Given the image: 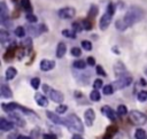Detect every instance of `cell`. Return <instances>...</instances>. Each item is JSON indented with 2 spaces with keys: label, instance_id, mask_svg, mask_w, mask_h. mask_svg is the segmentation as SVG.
I'll use <instances>...</instances> for the list:
<instances>
[{
  "label": "cell",
  "instance_id": "1",
  "mask_svg": "<svg viewBox=\"0 0 147 139\" xmlns=\"http://www.w3.org/2000/svg\"><path fill=\"white\" fill-rule=\"evenodd\" d=\"M145 16V10L141 7L138 6H132L129 8V10L126 11L125 16H124V22L126 23L127 26H131L138 22H140Z\"/></svg>",
  "mask_w": 147,
  "mask_h": 139
},
{
  "label": "cell",
  "instance_id": "2",
  "mask_svg": "<svg viewBox=\"0 0 147 139\" xmlns=\"http://www.w3.org/2000/svg\"><path fill=\"white\" fill-rule=\"evenodd\" d=\"M65 126L71 132H84V126L80 121V118L76 114H70L65 117Z\"/></svg>",
  "mask_w": 147,
  "mask_h": 139
},
{
  "label": "cell",
  "instance_id": "3",
  "mask_svg": "<svg viewBox=\"0 0 147 139\" xmlns=\"http://www.w3.org/2000/svg\"><path fill=\"white\" fill-rule=\"evenodd\" d=\"M1 107H2V109H3L6 113H13V111H15V110H20V111H22V113H24V114H31V115H33V114H34L32 110H30V109H28V108L23 107L22 105L16 103V102L1 103Z\"/></svg>",
  "mask_w": 147,
  "mask_h": 139
},
{
  "label": "cell",
  "instance_id": "4",
  "mask_svg": "<svg viewBox=\"0 0 147 139\" xmlns=\"http://www.w3.org/2000/svg\"><path fill=\"white\" fill-rule=\"evenodd\" d=\"M42 90H44L45 93L48 94L49 99H52V101H54V102H56V103H61V102L64 100V95H63V93H61V92L57 91V90H53V88H51V87H49L48 85H46V84L42 85Z\"/></svg>",
  "mask_w": 147,
  "mask_h": 139
},
{
  "label": "cell",
  "instance_id": "5",
  "mask_svg": "<svg viewBox=\"0 0 147 139\" xmlns=\"http://www.w3.org/2000/svg\"><path fill=\"white\" fill-rule=\"evenodd\" d=\"M129 118L136 125H144L147 123V115L139 110H131L129 113Z\"/></svg>",
  "mask_w": 147,
  "mask_h": 139
},
{
  "label": "cell",
  "instance_id": "6",
  "mask_svg": "<svg viewBox=\"0 0 147 139\" xmlns=\"http://www.w3.org/2000/svg\"><path fill=\"white\" fill-rule=\"evenodd\" d=\"M131 83H132V77H131L130 75H125V76L118 77V78L113 83V86L115 87V90H122V88L127 87Z\"/></svg>",
  "mask_w": 147,
  "mask_h": 139
},
{
  "label": "cell",
  "instance_id": "7",
  "mask_svg": "<svg viewBox=\"0 0 147 139\" xmlns=\"http://www.w3.org/2000/svg\"><path fill=\"white\" fill-rule=\"evenodd\" d=\"M48 29L45 24H39V25H30L28 26V33L29 34H32L33 37H37L39 36L40 33L42 32H47Z\"/></svg>",
  "mask_w": 147,
  "mask_h": 139
},
{
  "label": "cell",
  "instance_id": "8",
  "mask_svg": "<svg viewBox=\"0 0 147 139\" xmlns=\"http://www.w3.org/2000/svg\"><path fill=\"white\" fill-rule=\"evenodd\" d=\"M75 14H76V10H75V8H72V7H64V8L60 9V10L57 11L59 17L62 18V20H69V18L74 17Z\"/></svg>",
  "mask_w": 147,
  "mask_h": 139
},
{
  "label": "cell",
  "instance_id": "9",
  "mask_svg": "<svg viewBox=\"0 0 147 139\" xmlns=\"http://www.w3.org/2000/svg\"><path fill=\"white\" fill-rule=\"evenodd\" d=\"M111 18H113V15L111 14H109V13H105L102 16H101V18H100V22H99V28H100V30H106L109 25H110V22H111Z\"/></svg>",
  "mask_w": 147,
  "mask_h": 139
},
{
  "label": "cell",
  "instance_id": "10",
  "mask_svg": "<svg viewBox=\"0 0 147 139\" xmlns=\"http://www.w3.org/2000/svg\"><path fill=\"white\" fill-rule=\"evenodd\" d=\"M114 71H115V75L118 77H122V76H125L127 75V70H126V67L124 65L123 62L121 61H117L115 64H114Z\"/></svg>",
  "mask_w": 147,
  "mask_h": 139
},
{
  "label": "cell",
  "instance_id": "11",
  "mask_svg": "<svg viewBox=\"0 0 147 139\" xmlns=\"http://www.w3.org/2000/svg\"><path fill=\"white\" fill-rule=\"evenodd\" d=\"M84 119H85V123L87 126H92L93 125V122L95 119V113L92 108H88L85 110L84 113Z\"/></svg>",
  "mask_w": 147,
  "mask_h": 139
},
{
  "label": "cell",
  "instance_id": "12",
  "mask_svg": "<svg viewBox=\"0 0 147 139\" xmlns=\"http://www.w3.org/2000/svg\"><path fill=\"white\" fill-rule=\"evenodd\" d=\"M15 53H17V45H16V43L14 41V43L7 48V51H6L5 55H3V60H5V61L11 60V59L15 56Z\"/></svg>",
  "mask_w": 147,
  "mask_h": 139
},
{
  "label": "cell",
  "instance_id": "13",
  "mask_svg": "<svg viewBox=\"0 0 147 139\" xmlns=\"http://www.w3.org/2000/svg\"><path fill=\"white\" fill-rule=\"evenodd\" d=\"M9 114V121H11L14 124H16V125H18V126H24L25 125V121L18 115V114H16V113H8Z\"/></svg>",
  "mask_w": 147,
  "mask_h": 139
},
{
  "label": "cell",
  "instance_id": "14",
  "mask_svg": "<svg viewBox=\"0 0 147 139\" xmlns=\"http://www.w3.org/2000/svg\"><path fill=\"white\" fill-rule=\"evenodd\" d=\"M14 123L9 119H6L5 117L0 118V130L1 131H10L14 129Z\"/></svg>",
  "mask_w": 147,
  "mask_h": 139
},
{
  "label": "cell",
  "instance_id": "15",
  "mask_svg": "<svg viewBox=\"0 0 147 139\" xmlns=\"http://www.w3.org/2000/svg\"><path fill=\"white\" fill-rule=\"evenodd\" d=\"M101 113L106 115V117H108L110 121H116V117H117V114L108 106H103L101 108Z\"/></svg>",
  "mask_w": 147,
  "mask_h": 139
},
{
  "label": "cell",
  "instance_id": "16",
  "mask_svg": "<svg viewBox=\"0 0 147 139\" xmlns=\"http://www.w3.org/2000/svg\"><path fill=\"white\" fill-rule=\"evenodd\" d=\"M46 116L53 122V123H55V124H63V125H65V119H62L61 117H59L55 113H53V111H49V110H47L46 111Z\"/></svg>",
  "mask_w": 147,
  "mask_h": 139
},
{
  "label": "cell",
  "instance_id": "17",
  "mask_svg": "<svg viewBox=\"0 0 147 139\" xmlns=\"http://www.w3.org/2000/svg\"><path fill=\"white\" fill-rule=\"evenodd\" d=\"M55 67V62L52 60H41L40 62V69L42 71H49Z\"/></svg>",
  "mask_w": 147,
  "mask_h": 139
},
{
  "label": "cell",
  "instance_id": "18",
  "mask_svg": "<svg viewBox=\"0 0 147 139\" xmlns=\"http://www.w3.org/2000/svg\"><path fill=\"white\" fill-rule=\"evenodd\" d=\"M34 100H36V102H37L39 106H41V107H47V106H48V100H47V98H46L44 94L39 93V92H37V93L34 94Z\"/></svg>",
  "mask_w": 147,
  "mask_h": 139
},
{
  "label": "cell",
  "instance_id": "19",
  "mask_svg": "<svg viewBox=\"0 0 147 139\" xmlns=\"http://www.w3.org/2000/svg\"><path fill=\"white\" fill-rule=\"evenodd\" d=\"M8 10H7V6L5 1H1L0 3V22H3L6 20H8Z\"/></svg>",
  "mask_w": 147,
  "mask_h": 139
},
{
  "label": "cell",
  "instance_id": "20",
  "mask_svg": "<svg viewBox=\"0 0 147 139\" xmlns=\"http://www.w3.org/2000/svg\"><path fill=\"white\" fill-rule=\"evenodd\" d=\"M0 94H1V96H2V98H6V99H9V98H11V96H13V92H11V90H10V88H9V86H8V85H6V84H1Z\"/></svg>",
  "mask_w": 147,
  "mask_h": 139
},
{
  "label": "cell",
  "instance_id": "21",
  "mask_svg": "<svg viewBox=\"0 0 147 139\" xmlns=\"http://www.w3.org/2000/svg\"><path fill=\"white\" fill-rule=\"evenodd\" d=\"M65 52H67V46H65V44H64V43H59V45H57V47H56V56H57L59 59H61V57L64 56Z\"/></svg>",
  "mask_w": 147,
  "mask_h": 139
},
{
  "label": "cell",
  "instance_id": "22",
  "mask_svg": "<svg viewBox=\"0 0 147 139\" xmlns=\"http://www.w3.org/2000/svg\"><path fill=\"white\" fill-rule=\"evenodd\" d=\"M22 47L28 52V54H29V52L32 49V39H31V37H28L26 39H24V41L22 43Z\"/></svg>",
  "mask_w": 147,
  "mask_h": 139
},
{
  "label": "cell",
  "instance_id": "23",
  "mask_svg": "<svg viewBox=\"0 0 147 139\" xmlns=\"http://www.w3.org/2000/svg\"><path fill=\"white\" fill-rule=\"evenodd\" d=\"M16 74H17V71H16V69L14 68V67H9L7 70H6V79L7 80H10V79H13L15 76H16Z\"/></svg>",
  "mask_w": 147,
  "mask_h": 139
},
{
  "label": "cell",
  "instance_id": "24",
  "mask_svg": "<svg viewBox=\"0 0 147 139\" xmlns=\"http://www.w3.org/2000/svg\"><path fill=\"white\" fill-rule=\"evenodd\" d=\"M21 7L28 11V13H31L32 11V5H31V1L30 0H21Z\"/></svg>",
  "mask_w": 147,
  "mask_h": 139
},
{
  "label": "cell",
  "instance_id": "25",
  "mask_svg": "<svg viewBox=\"0 0 147 139\" xmlns=\"http://www.w3.org/2000/svg\"><path fill=\"white\" fill-rule=\"evenodd\" d=\"M115 26H116V29L117 30H119V31H124V30H126L129 26L126 25V23L124 22V20H117L116 22H115Z\"/></svg>",
  "mask_w": 147,
  "mask_h": 139
},
{
  "label": "cell",
  "instance_id": "26",
  "mask_svg": "<svg viewBox=\"0 0 147 139\" xmlns=\"http://www.w3.org/2000/svg\"><path fill=\"white\" fill-rule=\"evenodd\" d=\"M7 40H9V33L6 31V30H1L0 31V43L5 46Z\"/></svg>",
  "mask_w": 147,
  "mask_h": 139
},
{
  "label": "cell",
  "instance_id": "27",
  "mask_svg": "<svg viewBox=\"0 0 147 139\" xmlns=\"http://www.w3.org/2000/svg\"><path fill=\"white\" fill-rule=\"evenodd\" d=\"M87 65V62H85V61H83V60H76V61H74V68H76V69H85V67Z\"/></svg>",
  "mask_w": 147,
  "mask_h": 139
},
{
  "label": "cell",
  "instance_id": "28",
  "mask_svg": "<svg viewBox=\"0 0 147 139\" xmlns=\"http://www.w3.org/2000/svg\"><path fill=\"white\" fill-rule=\"evenodd\" d=\"M114 91H115V87L113 86V84L105 85V86H103V90H102L103 94H106V95H110V94H113Z\"/></svg>",
  "mask_w": 147,
  "mask_h": 139
},
{
  "label": "cell",
  "instance_id": "29",
  "mask_svg": "<svg viewBox=\"0 0 147 139\" xmlns=\"http://www.w3.org/2000/svg\"><path fill=\"white\" fill-rule=\"evenodd\" d=\"M98 7L95 6V5H92L91 6V8H90V10H88V13H87V16H88V18H93V17H95L96 15H98Z\"/></svg>",
  "mask_w": 147,
  "mask_h": 139
},
{
  "label": "cell",
  "instance_id": "30",
  "mask_svg": "<svg viewBox=\"0 0 147 139\" xmlns=\"http://www.w3.org/2000/svg\"><path fill=\"white\" fill-rule=\"evenodd\" d=\"M82 25H83V29L84 30H86V31H90V30H92V22L90 21V18H85V20H83L82 21Z\"/></svg>",
  "mask_w": 147,
  "mask_h": 139
},
{
  "label": "cell",
  "instance_id": "31",
  "mask_svg": "<svg viewBox=\"0 0 147 139\" xmlns=\"http://www.w3.org/2000/svg\"><path fill=\"white\" fill-rule=\"evenodd\" d=\"M62 34L64 37H67V38H70V39H75L76 38V32L74 30H68V29L62 30Z\"/></svg>",
  "mask_w": 147,
  "mask_h": 139
},
{
  "label": "cell",
  "instance_id": "32",
  "mask_svg": "<svg viewBox=\"0 0 147 139\" xmlns=\"http://www.w3.org/2000/svg\"><path fill=\"white\" fill-rule=\"evenodd\" d=\"M100 98H101V95H100V92L98 91V90H93L91 93H90V99L92 100V101H99L100 100Z\"/></svg>",
  "mask_w": 147,
  "mask_h": 139
},
{
  "label": "cell",
  "instance_id": "33",
  "mask_svg": "<svg viewBox=\"0 0 147 139\" xmlns=\"http://www.w3.org/2000/svg\"><path fill=\"white\" fill-rule=\"evenodd\" d=\"M134 138L136 139H146V132L142 129H137L134 132Z\"/></svg>",
  "mask_w": 147,
  "mask_h": 139
},
{
  "label": "cell",
  "instance_id": "34",
  "mask_svg": "<svg viewBox=\"0 0 147 139\" xmlns=\"http://www.w3.org/2000/svg\"><path fill=\"white\" fill-rule=\"evenodd\" d=\"M126 114H127V108H126V106L119 105V106L117 107V115L124 116V115H126Z\"/></svg>",
  "mask_w": 147,
  "mask_h": 139
},
{
  "label": "cell",
  "instance_id": "35",
  "mask_svg": "<svg viewBox=\"0 0 147 139\" xmlns=\"http://www.w3.org/2000/svg\"><path fill=\"white\" fill-rule=\"evenodd\" d=\"M116 132H117V126H116V125H110V126H108V128H107L106 134H108V136L113 137Z\"/></svg>",
  "mask_w": 147,
  "mask_h": 139
},
{
  "label": "cell",
  "instance_id": "36",
  "mask_svg": "<svg viewBox=\"0 0 147 139\" xmlns=\"http://www.w3.org/2000/svg\"><path fill=\"white\" fill-rule=\"evenodd\" d=\"M15 36H16V37H20V38L24 37V36H25V30H24V28L17 26V28L15 29Z\"/></svg>",
  "mask_w": 147,
  "mask_h": 139
},
{
  "label": "cell",
  "instance_id": "37",
  "mask_svg": "<svg viewBox=\"0 0 147 139\" xmlns=\"http://www.w3.org/2000/svg\"><path fill=\"white\" fill-rule=\"evenodd\" d=\"M25 18H26V21L30 22V23H36V22L38 21V17H37L36 15L31 14V13H28L26 16H25Z\"/></svg>",
  "mask_w": 147,
  "mask_h": 139
},
{
  "label": "cell",
  "instance_id": "38",
  "mask_svg": "<svg viewBox=\"0 0 147 139\" xmlns=\"http://www.w3.org/2000/svg\"><path fill=\"white\" fill-rule=\"evenodd\" d=\"M137 98H138V100L141 101V102L146 101V100H147V91H140V92L138 93Z\"/></svg>",
  "mask_w": 147,
  "mask_h": 139
},
{
  "label": "cell",
  "instance_id": "39",
  "mask_svg": "<svg viewBox=\"0 0 147 139\" xmlns=\"http://www.w3.org/2000/svg\"><path fill=\"white\" fill-rule=\"evenodd\" d=\"M31 86L34 88V90H38V87L40 86V79L38 77H34L31 79Z\"/></svg>",
  "mask_w": 147,
  "mask_h": 139
},
{
  "label": "cell",
  "instance_id": "40",
  "mask_svg": "<svg viewBox=\"0 0 147 139\" xmlns=\"http://www.w3.org/2000/svg\"><path fill=\"white\" fill-rule=\"evenodd\" d=\"M82 47H83L85 51H91V49H92V43L88 41V40H83V41H82Z\"/></svg>",
  "mask_w": 147,
  "mask_h": 139
},
{
  "label": "cell",
  "instance_id": "41",
  "mask_svg": "<svg viewBox=\"0 0 147 139\" xmlns=\"http://www.w3.org/2000/svg\"><path fill=\"white\" fill-rule=\"evenodd\" d=\"M70 53H71V55H72V56L78 57V56H80L82 51H80V48H79V47H72V48L70 49Z\"/></svg>",
  "mask_w": 147,
  "mask_h": 139
},
{
  "label": "cell",
  "instance_id": "42",
  "mask_svg": "<svg viewBox=\"0 0 147 139\" xmlns=\"http://www.w3.org/2000/svg\"><path fill=\"white\" fill-rule=\"evenodd\" d=\"M72 30H74L75 32H80V31L83 30V25H82V23H79V22H75V23L72 24Z\"/></svg>",
  "mask_w": 147,
  "mask_h": 139
},
{
  "label": "cell",
  "instance_id": "43",
  "mask_svg": "<svg viewBox=\"0 0 147 139\" xmlns=\"http://www.w3.org/2000/svg\"><path fill=\"white\" fill-rule=\"evenodd\" d=\"M67 110H68V107L65 105H59L57 108H56V113L57 114H64Z\"/></svg>",
  "mask_w": 147,
  "mask_h": 139
},
{
  "label": "cell",
  "instance_id": "44",
  "mask_svg": "<svg viewBox=\"0 0 147 139\" xmlns=\"http://www.w3.org/2000/svg\"><path fill=\"white\" fill-rule=\"evenodd\" d=\"M95 70H96V74H98L99 76H102V77H105V76L107 75V74H106V71H105V69H103L101 65H96Z\"/></svg>",
  "mask_w": 147,
  "mask_h": 139
},
{
  "label": "cell",
  "instance_id": "45",
  "mask_svg": "<svg viewBox=\"0 0 147 139\" xmlns=\"http://www.w3.org/2000/svg\"><path fill=\"white\" fill-rule=\"evenodd\" d=\"M107 13L114 15V13H115V5L113 2H109L108 3V6H107Z\"/></svg>",
  "mask_w": 147,
  "mask_h": 139
},
{
  "label": "cell",
  "instance_id": "46",
  "mask_svg": "<svg viewBox=\"0 0 147 139\" xmlns=\"http://www.w3.org/2000/svg\"><path fill=\"white\" fill-rule=\"evenodd\" d=\"M102 80L101 79H95L94 80V83H93V87H94V90H99V88H101V86H102Z\"/></svg>",
  "mask_w": 147,
  "mask_h": 139
},
{
  "label": "cell",
  "instance_id": "47",
  "mask_svg": "<svg viewBox=\"0 0 147 139\" xmlns=\"http://www.w3.org/2000/svg\"><path fill=\"white\" fill-rule=\"evenodd\" d=\"M1 24L5 26V28H11V25H13V22L8 18V20H6V21H3V22H1Z\"/></svg>",
  "mask_w": 147,
  "mask_h": 139
},
{
  "label": "cell",
  "instance_id": "48",
  "mask_svg": "<svg viewBox=\"0 0 147 139\" xmlns=\"http://www.w3.org/2000/svg\"><path fill=\"white\" fill-rule=\"evenodd\" d=\"M44 139H57V137L55 134H52V133H45L42 136Z\"/></svg>",
  "mask_w": 147,
  "mask_h": 139
},
{
  "label": "cell",
  "instance_id": "49",
  "mask_svg": "<svg viewBox=\"0 0 147 139\" xmlns=\"http://www.w3.org/2000/svg\"><path fill=\"white\" fill-rule=\"evenodd\" d=\"M86 62H87L88 65H95V59L92 57V56H88L87 60H86Z\"/></svg>",
  "mask_w": 147,
  "mask_h": 139
},
{
  "label": "cell",
  "instance_id": "50",
  "mask_svg": "<svg viewBox=\"0 0 147 139\" xmlns=\"http://www.w3.org/2000/svg\"><path fill=\"white\" fill-rule=\"evenodd\" d=\"M8 139H18V136H17L16 133H13V134H10V136L8 137Z\"/></svg>",
  "mask_w": 147,
  "mask_h": 139
},
{
  "label": "cell",
  "instance_id": "51",
  "mask_svg": "<svg viewBox=\"0 0 147 139\" xmlns=\"http://www.w3.org/2000/svg\"><path fill=\"white\" fill-rule=\"evenodd\" d=\"M71 139H84L82 136H79V134H74L72 137H71Z\"/></svg>",
  "mask_w": 147,
  "mask_h": 139
},
{
  "label": "cell",
  "instance_id": "52",
  "mask_svg": "<svg viewBox=\"0 0 147 139\" xmlns=\"http://www.w3.org/2000/svg\"><path fill=\"white\" fill-rule=\"evenodd\" d=\"M18 139H32L31 137H26V136H18Z\"/></svg>",
  "mask_w": 147,
  "mask_h": 139
},
{
  "label": "cell",
  "instance_id": "53",
  "mask_svg": "<svg viewBox=\"0 0 147 139\" xmlns=\"http://www.w3.org/2000/svg\"><path fill=\"white\" fill-rule=\"evenodd\" d=\"M102 139H111V137H110V136H108V134H105V136L102 137Z\"/></svg>",
  "mask_w": 147,
  "mask_h": 139
},
{
  "label": "cell",
  "instance_id": "54",
  "mask_svg": "<svg viewBox=\"0 0 147 139\" xmlns=\"http://www.w3.org/2000/svg\"><path fill=\"white\" fill-rule=\"evenodd\" d=\"M140 83H141V85H146V84H147V83L145 82V79H142V78L140 79Z\"/></svg>",
  "mask_w": 147,
  "mask_h": 139
},
{
  "label": "cell",
  "instance_id": "55",
  "mask_svg": "<svg viewBox=\"0 0 147 139\" xmlns=\"http://www.w3.org/2000/svg\"><path fill=\"white\" fill-rule=\"evenodd\" d=\"M145 72H146V74H147V68H146V71H145Z\"/></svg>",
  "mask_w": 147,
  "mask_h": 139
},
{
  "label": "cell",
  "instance_id": "56",
  "mask_svg": "<svg viewBox=\"0 0 147 139\" xmlns=\"http://www.w3.org/2000/svg\"><path fill=\"white\" fill-rule=\"evenodd\" d=\"M13 1H16V0H13Z\"/></svg>",
  "mask_w": 147,
  "mask_h": 139
}]
</instances>
